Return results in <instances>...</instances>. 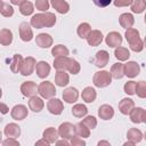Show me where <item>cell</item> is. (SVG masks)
<instances>
[{
	"label": "cell",
	"instance_id": "6da1fadb",
	"mask_svg": "<svg viewBox=\"0 0 146 146\" xmlns=\"http://www.w3.org/2000/svg\"><path fill=\"white\" fill-rule=\"evenodd\" d=\"M56 23V16L52 13L44 11L40 14H35L32 16L30 24L35 29H42V27H52Z\"/></svg>",
	"mask_w": 146,
	"mask_h": 146
},
{
	"label": "cell",
	"instance_id": "7a4b0ae2",
	"mask_svg": "<svg viewBox=\"0 0 146 146\" xmlns=\"http://www.w3.org/2000/svg\"><path fill=\"white\" fill-rule=\"evenodd\" d=\"M125 39L130 46V49L136 52H140L144 49V41L139 36V32L136 29H127L125 31Z\"/></svg>",
	"mask_w": 146,
	"mask_h": 146
},
{
	"label": "cell",
	"instance_id": "3957f363",
	"mask_svg": "<svg viewBox=\"0 0 146 146\" xmlns=\"http://www.w3.org/2000/svg\"><path fill=\"white\" fill-rule=\"evenodd\" d=\"M92 82L97 88H105L111 84L112 75L108 71H98L94 74Z\"/></svg>",
	"mask_w": 146,
	"mask_h": 146
},
{
	"label": "cell",
	"instance_id": "277c9868",
	"mask_svg": "<svg viewBox=\"0 0 146 146\" xmlns=\"http://www.w3.org/2000/svg\"><path fill=\"white\" fill-rule=\"evenodd\" d=\"M38 94L46 99H50L56 95L55 86L49 81H43L38 86Z\"/></svg>",
	"mask_w": 146,
	"mask_h": 146
},
{
	"label": "cell",
	"instance_id": "5b68a950",
	"mask_svg": "<svg viewBox=\"0 0 146 146\" xmlns=\"http://www.w3.org/2000/svg\"><path fill=\"white\" fill-rule=\"evenodd\" d=\"M35 59L33 57H26L25 59H23V63H22V66H21V70H19V73L24 76H27V75H31L35 68Z\"/></svg>",
	"mask_w": 146,
	"mask_h": 146
},
{
	"label": "cell",
	"instance_id": "8992f818",
	"mask_svg": "<svg viewBox=\"0 0 146 146\" xmlns=\"http://www.w3.org/2000/svg\"><path fill=\"white\" fill-rule=\"evenodd\" d=\"M129 116L133 123H144L146 121V111L141 107H133L130 111Z\"/></svg>",
	"mask_w": 146,
	"mask_h": 146
},
{
	"label": "cell",
	"instance_id": "52a82bcc",
	"mask_svg": "<svg viewBox=\"0 0 146 146\" xmlns=\"http://www.w3.org/2000/svg\"><path fill=\"white\" fill-rule=\"evenodd\" d=\"M58 135L59 137H62L63 139H70L72 136H74L75 130H74V125L70 122H64L59 125L58 128Z\"/></svg>",
	"mask_w": 146,
	"mask_h": 146
},
{
	"label": "cell",
	"instance_id": "ba28073f",
	"mask_svg": "<svg viewBox=\"0 0 146 146\" xmlns=\"http://www.w3.org/2000/svg\"><path fill=\"white\" fill-rule=\"evenodd\" d=\"M47 108H48L49 113H51L54 115H59V114H62V112L64 110V105H63L62 100H59L57 98H50L47 103Z\"/></svg>",
	"mask_w": 146,
	"mask_h": 146
},
{
	"label": "cell",
	"instance_id": "9c48e42d",
	"mask_svg": "<svg viewBox=\"0 0 146 146\" xmlns=\"http://www.w3.org/2000/svg\"><path fill=\"white\" fill-rule=\"evenodd\" d=\"M140 72V66L136 62H128L123 65V73L128 78H135L139 74Z\"/></svg>",
	"mask_w": 146,
	"mask_h": 146
},
{
	"label": "cell",
	"instance_id": "30bf717a",
	"mask_svg": "<svg viewBox=\"0 0 146 146\" xmlns=\"http://www.w3.org/2000/svg\"><path fill=\"white\" fill-rule=\"evenodd\" d=\"M29 114V111H27V107L25 105H15L13 108H11V112H10V115L14 120H17V121H21V120H24Z\"/></svg>",
	"mask_w": 146,
	"mask_h": 146
},
{
	"label": "cell",
	"instance_id": "8fae6325",
	"mask_svg": "<svg viewBox=\"0 0 146 146\" xmlns=\"http://www.w3.org/2000/svg\"><path fill=\"white\" fill-rule=\"evenodd\" d=\"M21 91H22L23 96H25V97H33L38 92V86L33 81H26V82L22 83Z\"/></svg>",
	"mask_w": 146,
	"mask_h": 146
},
{
	"label": "cell",
	"instance_id": "7c38bea8",
	"mask_svg": "<svg viewBox=\"0 0 146 146\" xmlns=\"http://www.w3.org/2000/svg\"><path fill=\"white\" fill-rule=\"evenodd\" d=\"M105 42H106V44H107L108 47H111V48H116V47L121 46V43H122V36H121V34H120L119 32L113 31V32H110V33L106 35Z\"/></svg>",
	"mask_w": 146,
	"mask_h": 146
},
{
	"label": "cell",
	"instance_id": "4fadbf2b",
	"mask_svg": "<svg viewBox=\"0 0 146 146\" xmlns=\"http://www.w3.org/2000/svg\"><path fill=\"white\" fill-rule=\"evenodd\" d=\"M108 60H110V54L106 50H99V51L96 52L94 64L97 67L102 68V67H105L108 64Z\"/></svg>",
	"mask_w": 146,
	"mask_h": 146
},
{
	"label": "cell",
	"instance_id": "5bb4252c",
	"mask_svg": "<svg viewBox=\"0 0 146 146\" xmlns=\"http://www.w3.org/2000/svg\"><path fill=\"white\" fill-rule=\"evenodd\" d=\"M19 36L25 42H29V41L32 40L33 32H32V29H31L29 23H26V22L21 23V25H19Z\"/></svg>",
	"mask_w": 146,
	"mask_h": 146
},
{
	"label": "cell",
	"instance_id": "9a60e30c",
	"mask_svg": "<svg viewBox=\"0 0 146 146\" xmlns=\"http://www.w3.org/2000/svg\"><path fill=\"white\" fill-rule=\"evenodd\" d=\"M103 33L99 31V30H91L89 35L87 36V41H88V44L91 46V47H96V46H99L103 41Z\"/></svg>",
	"mask_w": 146,
	"mask_h": 146
},
{
	"label": "cell",
	"instance_id": "2e32d148",
	"mask_svg": "<svg viewBox=\"0 0 146 146\" xmlns=\"http://www.w3.org/2000/svg\"><path fill=\"white\" fill-rule=\"evenodd\" d=\"M78 98H79V91H78L76 88L68 87L63 92V99H64V102H66L68 104L75 103L78 100Z\"/></svg>",
	"mask_w": 146,
	"mask_h": 146
},
{
	"label": "cell",
	"instance_id": "e0dca14e",
	"mask_svg": "<svg viewBox=\"0 0 146 146\" xmlns=\"http://www.w3.org/2000/svg\"><path fill=\"white\" fill-rule=\"evenodd\" d=\"M35 71H36V75L40 79H46L50 73V66L47 62L40 60L35 64Z\"/></svg>",
	"mask_w": 146,
	"mask_h": 146
},
{
	"label": "cell",
	"instance_id": "ac0fdd59",
	"mask_svg": "<svg viewBox=\"0 0 146 146\" xmlns=\"http://www.w3.org/2000/svg\"><path fill=\"white\" fill-rule=\"evenodd\" d=\"M35 43L40 48H49L52 44V38L48 33H40L35 38Z\"/></svg>",
	"mask_w": 146,
	"mask_h": 146
},
{
	"label": "cell",
	"instance_id": "d6986e66",
	"mask_svg": "<svg viewBox=\"0 0 146 146\" xmlns=\"http://www.w3.org/2000/svg\"><path fill=\"white\" fill-rule=\"evenodd\" d=\"M133 107H135V102L131 98H123L119 103V111L123 115H128Z\"/></svg>",
	"mask_w": 146,
	"mask_h": 146
},
{
	"label": "cell",
	"instance_id": "ffe728a7",
	"mask_svg": "<svg viewBox=\"0 0 146 146\" xmlns=\"http://www.w3.org/2000/svg\"><path fill=\"white\" fill-rule=\"evenodd\" d=\"M98 116L102 120H111L114 116V110L111 105L104 104L98 108Z\"/></svg>",
	"mask_w": 146,
	"mask_h": 146
},
{
	"label": "cell",
	"instance_id": "44dd1931",
	"mask_svg": "<svg viewBox=\"0 0 146 146\" xmlns=\"http://www.w3.org/2000/svg\"><path fill=\"white\" fill-rule=\"evenodd\" d=\"M3 133L6 137L8 138H17L21 135V128L18 127V124L16 123H8L5 127Z\"/></svg>",
	"mask_w": 146,
	"mask_h": 146
},
{
	"label": "cell",
	"instance_id": "7402d4cb",
	"mask_svg": "<svg viewBox=\"0 0 146 146\" xmlns=\"http://www.w3.org/2000/svg\"><path fill=\"white\" fill-rule=\"evenodd\" d=\"M70 63H71V58L67 56H60V57H56L54 59V67L56 70H63V71H67L70 67Z\"/></svg>",
	"mask_w": 146,
	"mask_h": 146
},
{
	"label": "cell",
	"instance_id": "603a6c76",
	"mask_svg": "<svg viewBox=\"0 0 146 146\" xmlns=\"http://www.w3.org/2000/svg\"><path fill=\"white\" fill-rule=\"evenodd\" d=\"M119 23H120L121 27H123V29L127 30V29L132 27V25H133V23H135V18H133V16H132L131 14H129V13H123V14H121L120 17H119Z\"/></svg>",
	"mask_w": 146,
	"mask_h": 146
},
{
	"label": "cell",
	"instance_id": "cb8c5ba5",
	"mask_svg": "<svg viewBox=\"0 0 146 146\" xmlns=\"http://www.w3.org/2000/svg\"><path fill=\"white\" fill-rule=\"evenodd\" d=\"M29 107L30 110H32L33 112H41L44 107V103L42 100V98L40 97H36V96H33V97H30V100H29Z\"/></svg>",
	"mask_w": 146,
	"mask_h": 146
},
{
	"label": "cell",
	"instance_id": "d4e9b609",
	"mask_svg": "<svg viewBox=\"0 0 146 146\" xmlns=\"http://www.w3.org/2000/svg\"><path fill=\"white\" fill-rule=\"evenodd\" d=\"M68 82H70L68 74L63 70H57L56 75H55V83L58 87H65L68 84Z\"/></svg>",
	"mask_w": 146,
	"mask_h": 146
},
{
	"label": "cell",
	"instance_id": "484cf974",
	"mask_svg": "<svg viewBox=\"0 0 146 146\" xmlns=\"http://www.w3.org/2000/svg\"><path fill=\"white\" fill-rule=\"evenodd\" d=\"M42 137H43V139H46L49 144H55L56 140L58 139L59 135H58V131H57L55 128L49 127V128H47V129L43 131Z\"/></svg>",
	"mask_w": 146,
	"mask_h": 146
},
{
	"label": "cell",
	"instance_id": "4316f807",
	"mask_svg": "<svg viewBox=\"0 0 146 146\" xmlns=\"http://www.w3.org/2000/svg\"><path fill=\"white\" fill-rule=\"evenodd\" d=\"M54 9L59 14H67L70 10V5L65 0H50Z\"/></svg>",
	"mask_w": 146,
	"mask_h": 146
},
{
	"label": "cell",
	"instance_id": "83f0119b",
	"mask_svg": "<svg viewBox=\"0 0 146 146\" xmlns=\"http://www.w3.org/2000/svg\"><path fill=\"white\" fill-rule=\"evenodd\" d=\"M81 97L82 99L86 102V103H92L95 102L96 97H97V92L94 88L91 87H86L83 90H82V94H81Z\"/></svg>",
	"mask_w": 146,
	"mask_h": 146
},
{
	"label": "cell",
	"instance_id": "f1b7e54d",
	"mask_svg": "<svg viewBox=\"0 0 146 146\" xmlns=\"http://www.w3.org/2000/svg\"><path fill=\"white\" fill-rule=\"evenodd\" d=\"M127 138H128V140H131L135 144H137V143L141 141L143 132L139 129H137V128H130L128 130V132H127Z\"/></svg>",
	"mask_w": 146,
	"mask_h": 146
},
{
	"label": "cell",
	"instance_id": "f546056e",
	"mask_svg": "<svg viewBox=\"0 0 146 146\" xmlns=\"http://www.w3.org/2000/svg\"><path fill=\"white\" fill-rule=\"evenodd\" d=\"M13 42V32L9 29L0 30V44L9 46Z\"/></svg>",
	"mask_w": 146,
	"mask_h": 146
},
{
	"label": "cell",
	"instance_id": "4dcf8cb0",
	"mask_svg": "<svg viewBox=\"0 0 146 146\" xmlns=\"http://www.w3.org/2000/svg\"><path fill=\"white\" fill-rule=\"evenodd\" d=\"M74 130H75V135L82 138H87L90 136V129L83 123V122H79L74 125Z\"/></svg>",
	"mask_w": 146,
	"mask_h": 146
},
{
	"label": "cell",
	"instance_id": "1f68e13d",
	"mask_svg": "<svg viewBox=\"0 0 146 146\" xmlns=\"http://www.w3.org/2000/svg\"><path fill=\"white\" fill-rule=\"evenodd\" d=\"M22 63H23V57L22 55L19 54H15L11 62H10V71L13 73H18L19 70H21V66H22Z\"/></svg>",
	"mask_w": 146,
	"mask_h": 146
},
{
	"label": "cell",
	"instance_id": "d6a6232c",
	"mask_svg": "<svg viewBox=\"0 0 146 146\" xmlns=\"http://www.w3.org/2000/svg\"><path fill=\"white\" fill-rule=\"evenodd\" d=\"M114 55H115V58H116V59H119V60H121V62H124V60L129 59V57H130V51H129L127 48L119 46V47L115 48Z\"/></svg>",
	"mask_w": 146,
	"mask_h": 146
},
{
	"label": "cell",
	"instance_id": "836d02e7",
	"mask_svg": "<svg viewBox=\"0 0 146 146\" xmlns=\"http://www.w3.org/2000/svg\"><path fill=\"white\" fill-rule=\"evenodd\" d=\"M111 75H112V78H114V79H122L123 78V75H124V73H123V64H121V63H115V64H113L112 65V67H111Z\"/></svg>",
	"mask_w": 146,
	"mask_h": 146
},
{
	"label": "cell",
	"instance_id": "e575fe53",
	"mask_svg": "<svg viewBox=\"0 0 146 146\" xmlns=\"http://www.w3.org/2000/svg\"><path fill=\"white\" fill-rule=\"evenodd\" d=\"M87 113H88V108L83 104H75L72 107V114L75 117H83L87 115Z\"/></svg>",
	"mask_w": 146,
	"mask_h": 146
},
{
	"label": "cell",
	"instance_id": "d590c367",
	"mask_svg": "<svg viewBox=\"0 0 146 146\" xmlns=\"http://www.w3.org/2000/svg\"><path fill=\"white\" fill-rule=\"evenodd\" d=\"M131 11L135 14H141L146 8V1L145 0H132L131 2Z\"/></svg>",
	"mask_w": 146,
	"mask_h": 146
},
{
	"label": "cell",
	"instance_id": "8d00e7d4",
	"mask_svg": "<svg viewBox=\"0 0 146 146\" xmlns=\"http://www.w3.org/2000/svg\"><path fill=\"white\" fill-rule=\"evenodd\" d=\"M90 31H91V26H90L88 23H81V24L78 26L76 33H78V35H79L81 39H87V36L89 35Z\"/></svg>",
	"mask_w": 146,
	"mask_h": 146
},
{
	"label": "cell",
	"instance_id": "74e56055",
	"mask_svg": "<svg viewBox=\"0 0 146 146\" xmlns=\"http://www.w3.org/2000/svg\"><path fill=\"white\" fill-rule=\"evenodd\" d=\"M70 54L68 49L63 46V44H57L51 49V55L56 58V57H60V56H67Z\"/></svg>",
	"mask_w": 146,
	"mask_h": 146
},
{
	"label": "cell",
	"instance_id": "f35d334b",
	"mask_svg": "<svg viewBox=\"0 0 146 146\" xmlns=\"http://www.w3.org/2000/svg\"><path fill=\"white\" fill-rule=\"evenodd\" d=\"M33 10H34V8H33V3L30 2V1H24V2L19 6V11H21V14L24 15V16H29V15H31V14L33 13Z\"/></svg>",
	"mask_w": 146,
	"mask_h": 146
},
{
	"label": "cell",
	"instance_id": "ab89813d",
	"mask_svg": "<svg viewBox=\"0 0 146 146\" xmlns=\"http://www.w3.org/2000/svg\"><path fill=\"white\" fill-rule=\"evenodd\" d=\"M138 97L145 98L146 97V82L145 81H139L136 83V92Z\"/></svg>",
	"mask_w": 146,
	"mask_h": 146
},
{
	"label": "cell",
	"instance_id": "60d3db41",
	"mask_svg": "<svg viewBox=\"0 0 146 146\" xmlns=\"http://www.w3.org/2000/svg\"><path fill=\"white\" fill-rule=\"evenodd\" d=\"M82 122H83L89 129H95V128L97 127V119H96L95 116H92V115L86 116Z\"/></svg>",
	"mask_w": 146,
	"mask_h": 146
},
{
	"label": "cell",
	"instance_id": "b9f144b4",
	"mask_svg": "<svg viewBox=\"0 0 146 146\" xmlns=\"http://www.w3.org/2000/svg\"><path fill=\"white\" fill-rule=\"evenodd\" d=\"M1 15L3 17H11L14 15V8L13 6H10L9 3H3L2 6V9H1Z\"/></svg>",
	"mask_w": 146,
	"mask_h": 146
},
{
	"label": "cell",
	"instance_id": "7bdbcfd3",
	"mask_svg": "<svg viewBox=\"0 0 146 146\" xmlns=\"http://www.w3.org/2000/svg\"><path fill=\"white\" fill-rule=\"evenodd\" d=\"M123 89H124V92H125V94H128V95H130V96L135 95V92H136V82H135V81H128V82L124 84Z\"/></svg>",
	"mask_w": 146,
	"mask_h": 146
},
{
	"label": "cell",
	"instance_id": "ee69618b",
	"mask_svg": "<svg viewBox=\"0 0 146 146\" xmlns=\"http://www.w3.org/2000/svg\"><path fill=\"white\" fill-rule=\"evenodd\" d=\"M80 70H81V66H80L79 62H76L75 59L71 58V64H70V67H68L67 71H68L71 74H78V73L80 72Z\"/></svg>",
	"mask_w": 146,
	"mask_h": 146
},
{
	"label": "cell",
	"instance_id": "f6af8a7d",
	"mask_svg": "<svg viewBox=\"0 0 146 146\" xmlns=\"http://www.w3.org/2000/svg\"><path fill=\"white\" fill-rule=\"evenodd\" d=\"M35 7L40 11H47L49 9V0H35Z\"/></svg>",
	"mask_w": 146,
	"mask_h": 146
},
{
	"label": "cell",
	"instance_id": "bcb514c9",
	"mask_svg": "<svg viewBox=\"0 0 146 146\" xmlns=\"http://www.w3.org/2000/svg\"><path fill=\"white\" fill-rule=\"evenodd\" d=\"M71 145L72 146H84L86 145V141L82 139V138H80L79 136H72L71 138Z\"/></svg>",
	"mask_w": 146,
	"mask_h": 146
},
{
	"label": "cell",
	"instance_id": "7dc6e473",
	"mask_svg": "<svg viewBox=\"0 0 146 146\" xmlns=\"http://www.w3.org/2000/svg\"><path fill=\"white\" fill-rule=\"evenodd\" d=\"M112 1L116 7H128L132 2V0H112Z\"/></svg>",
	"mask_w": 146,
	"mask_h": 146
},
{
	"label": "cell",
	"instance_id": "c3c4849f",
	"mask_svg": "<svg viewBox=\"0 0 146 146\" xmlns=\"http://www.w3.org/2000/svg\"><path fill=\"white\" fill-rule=\"evenodd\" d=\"M3 146H19V143L16 140V138H8L2 141Z\"/></svg>",
	"mask_w": 146,
	"mask_h": 146
},
{
	"label": "cell",
	"instance_id": "681fc988",
	"mask_svg": "<svg viewBox=\"0 0 146 146\" xmlns=\"http://www.w3.org/2000/svg\"><path fill=\"white\" fill-rule=\"evenodd\" d=\"M92 2H94L97 7L104 8V7H107L108 5H111V3H112V0H92Z\"/></svg>",
	"mask_w": 146,
	"mask_h": 146
},
{
	"label": "cell",
	"instance_id": "f907efd6",
	"mask_svg": "<svg viewBox=\"0 0 146 146\" xmlns=\"http://www.w3.org/2000/svg\"><path fill=\"white\" fill-rule=\"evenodd\" d=\"M8 112H9V107L5 103H1L0 102V113L1 114H7Z\"/></svg>",
	"mask_w": 146,
	"mask_h": 146
},
{
	"label": "cell",
	"instance_id": "816d5d0a",
	"mask_svg": "<svg viewBox=\"0 0 146 146\" xmlns=\"http://www.w3.org/2000/svg\"><path fill=\"white\" fill-rule=\"evenodd\" d=\"M56 144L57 145H64V146H68L70 145V143L67 141V139H62V140H56Z\"/></svg>",
	"mask_w": 146,
	"mask_h": 146
},
{
	"label": "cell",
	"instance_id": "f5cc1de1",
	"mask_svg": "<svg viewBox=\"0 0 146 146\" xmlns=\"http://www.w3.org/2000/svg\"><path fill=\"white\" fill-rule=\"evenodd\" d=\"M39 145H44V146H49L50 144L46 140V139H41V140H38L36 143H35V146H39Z\"/></svg>",
	"mask_w": 146,
	"mask_h": 146
},
{
	"label": "cell",
	"instance_id": "db71d44e",
	"mask_svg": "<svg viewBox=\"0 0 146 146\" xmlns=\"http://www.w3.org/2000/svg\"><path fill=\"white\" fill-rule=\"evenodd\" d=\"M24 1H26V0H10V2L13 5H15V6H21Z\"/></svg>",
	"mask_w": 146,
	"mask_h": 146
},
{
	"label": "cell",
	"instance_id": "11a10c76",
	"mask_svg": "<svg viewBox=\"0 0 146 146\" xmlns=\"http://www.w3.org/2000/svg\"><path fill=\"white\" fill-rule=\"evenodd\" d=\"M102 145L110 146V143H108V141H106V140H100V141H98V146H102Z\"/></svg>",
	"mask_w": 146,
	"mask_h": 146
},
{
	"label": "cell",
	"instance_id": "9f6ffc18",
	"mask_svg": "<svg viewBox=\"0 0 146 146\" xmlns=\"http://www.w3.org/2000/svg\"><path fill=\"white\" fill-rule=\"evenodd\" d=\"M123 145H124V146H133V145H135V143H133V141H131V140H128V141H125Z\"/></svg>",
	"mask_w": 146,
	"mask_h": 146
},
{
	"label": "cell",
	"instance_id": "6f0895ef",
	"mask_svg": "<svg viewBox=\"0 0 146 146\" xmlns=\"http://www.w3.org/2000/svg\"><path fill=\"white\" fill-rule=\"evenodd\" d=\"M2 6H3V2H2V0H0V11L2 9Z\"/></svg>",
	"mask_w": 146,
	"mask_h": 146
},
{
	"label": "cell",
	"instance_id": "680465c9",
	"mask_svg": "<svg viewBox=\"0 0 146 146\" xmlns=\"http://www.w3.org/2000/svg\"><path fill=\"white\" fill-rule=\"evenodd\" d=\"M0 144H2V133L0 131Z\"/></svg>",
	"mask_w": 146,
	"mask_h": 146
},
{
	"label": "cell",
	"instance_id": "91938a15",
	"mask_svg": "<svg viewBox=\"0 0 146 146\" xmlns=\"http://www.w3.org/2000/svg\"><path fill=\"white\" fill-rule=\"evenodd\" d=\"M2 97V91H1V88H0V98Z\"/></svg>",
	"mask_w": 146,
	"mask_h": 146
}]
</instances>
